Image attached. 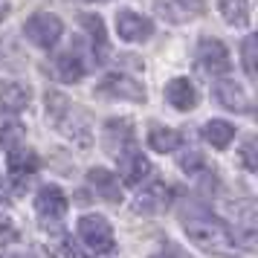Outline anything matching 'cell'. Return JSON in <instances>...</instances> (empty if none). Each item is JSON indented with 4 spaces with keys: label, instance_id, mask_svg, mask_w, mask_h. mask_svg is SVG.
Listing matches in <instances>:
<instances>
[{
    "label": "cell",
    "instance_id": "6da1fadb",
    "mask_svg": "<svg viewBox=\"0 0 258 258\" xmlns=\"http://www.w3.org/2000/svg\"><path fill=\"white\" fill-rule=\"evenodd\" d=\"M180 223L186 229L188 241L200 246L203 252L212 255H232L241 249V244L235 241L229 223L221 221L218 215H209L206 209H191L188 215H180Z\"/></svg>",
    "mask_w": 258,
    "mask_h": 258
},
{
    "label": "cell",
    "instance_id": "7a4b0ae2",
    "mask_svg": "<svg viewBox=\"0 0 258 258\" xmlns=\"http://www.w3.org/2000/svg\"><path fill=\"white\" fill-rule=\"evenodd\" d=\"M47 116L52 122V128L61 137H67L70 142H76L79 148H90L93 145V125L87 110L79 105H73L64 93L47 90Z\"/></svg>",
    "mask_w": 258,
    "mask_h": 258
},
{
    "label": "cell",
    "instance_id": "3957f363",
    "mask_svg": "<svg viewBox=\"0 0 258 258\" xmlns=\"http://www.w3.org/2000/svg\"><path fill=\"white\" fill-rule=\"evenodd\" d=\"M76 232H79V241H82L93 255H107V252L116 246L113 226H110L107 218H102V215H82Z\"/></svg>",
    "mask_w": 258,
    "mask_h": 258
},
{
    "label": "cell",
    "instance_id": "277c9868",
    "mask_svg": "<svg viewBox=\"0 0 258 258\" xmlns=\"http://www.w3.org/2000/svg\"><path fill=\"white\" fill-rule=\"evenodd\" d=\"M195 64L203 76L212 79H223L226 73L232 70V58H229V49L221 38H200L198 41V52H195Z\"/></svg>",
    "mask_w": 258,
    "mask_h": 258
},
{
    "label": "cell",
    "instance_id": "5b68a950",
    "mask_svg": "<svg viewBox=\"0 0 258 258\" xmlns=\"http://www.w3.org/2000/svg\"><path fill=\"white\" fill-rule=\"evenodd\" d=\"M93 93L102 96V99H119V102H134V105H142L145 102V87H142V82H137L128 73H105L96 82Z\"/></svg>",
    "mask_w": 258,
    "mask_h": 258
},
{
    "label": "cell",
    "instance_id": "8992f818",
    "mask_svg": "<svg viewBox=\"0 0 258 258\" xmlns=\"http://www.w3.org/2000/svg\"><path fill=\"white\" fill-rule=\"evenodd\" d=\"M24 35L41 49H55L64 35V21L52 12H35L24 21Z\"/></svg>",
    "mask_w": 258,
    "mask_h": 258
},
{
    "label": "cell",
    "instance_id": "52a82bcc",
    "mask_svg": "<svg viewBox=\"0 0 258 258\" xmlns=\"http://www.w3.org/2000/svg\"><path fill=\"white\" fill-rule=\"evenodd\" d=\"M67 195L64 188L55 186V183H47V186L38 188L35 195V212H38V221L41 226H55V223L67 215Z\"/></svg>",
    "mask_w": 258,
    "mask_h": 258
},
{
    "label": "cell",
    "instance_id": "ba28073f",
    "mask_svg": "<svg viewBox=\"0 0 258 258\" xmlns=\"http://www.w3.org/2000/svg\"><path fill=\"white\" fill-rule=\"evenodd\" d=\"M134 142H137V134H134L131 119L110 116L105 125H102V145H105V151L110 154V157L128 154L131 148H134Z\"/></svg>",
    "mask_w": 258,
    "mask_h": 258
},
{
    "label": "cell",
    "instance_id": "9c48e42d",
    "mask_svg": "<svg viewBox=\"0 0 258 258\" xmlns=\"http://www.w3.org/2000/svg\"><path fill=\"white\" fill-rule=\"evenodd\" d=\"M116 35L128 44H142L154 35V24L151 18H145L140 12H131V9H119L116 12Z\"/></svg>",
    "mask_w": 258,
    "mask_h": 258
},
{
    "label": "cell",
    "instance_id": "30bf717a",
    "mask_svg": "<svg viewBox=\"0 0 258 258\" xmlns=\"http://www.w3.org/2000/svg\"><path fill=\"white\" fill-rule=\"evenodd\" d=\"M87 73V61H84L82 41H73L55 61V79L64 84H79Z\"/></svg>",
    "mask_w": 258,
    "mask_h": 258
},
{
    "label": "cell",
    "instance_id": "8fae6325",
    "mask_svg": "<svg viewBox=\"0 0 258 258\" xmlns=\"http://www.w3.org/2000/svg\"><path fill=\"white\" fill-rule=\"evenodd\" d=\"M232 209V235L238 244L252 246L255 244V203L252 200H238V203H229Z\"/></svg>",
    "mask_w": 258,
    "mask_h": 258
},
{
    "label": "cell",
    "instance_id": "7c38bea8",
    "mask_svg": "<svg viewBox=\"0 0 258 258\" xmlns=\"http://www.w3.org/2000/svg\"><path fill=\"white\" fill-rule=\"evenodd\" d=\"M168 200H171V188L165 186L163 180H154L151 186H145L137 191V198H134V212L137 215H157V212H163L168 206Z\"/></svg>",
    "mask_w": 258,
    "mask_h": 258
},
{
    "label": "cell",
    "instance_id": "4fadbf2b",
    "mask_svg": "<svg viewBox=\"0 0 258 258\" xmlns=\"http://www.w3.org/2000/svg\"><path fill=\"white\" fill-rule=\"evenodd\" d=\"M154 9L168 24H186L203 12V0H154Z\"/></svg>",
    "mask_w": 258,
    "mask_h": 258
},
{
    "label": "cell",
    "instance_id": "5bb4252c",
    "mask_svg": "<svg viewBox=\"0 0 258 258\" xmlns=\"http://www.w3.org/2000/svg\"><path fill=\"white\" fill-rule=\"evenodd\" d=\"M212 96H215V102H218L221 107H226V110L249 113V96H246V90L238 82H232V79H221V82H215Z\"/></svg>",
    "mask_w": 258,
    "mask_h": 258
},
{
    "label": "cell",
    "instance_id": "9a60e30c",
    "mask_svg": "<svg viewBox=\"0 0 258 258\" xmlns=\"http://www.w3.org/2000/svg\"><path fill=\"white\" fill-rule=\"evenodd\" d=\"M165 102L174 107V110H180V113H188L200 102L198 87L188 82L186 76H177V79H171V82L165 84Z\"/></svg>",
    "mask_w": 258,
    "mask_h": 258
},
{
    "label": "cell",
    "instance_id": "2e32d148",
    "mask_svg": "<svg viewBox=\"0 0 258 258\" xmlns=\"http://www.w3.org/2000/svg\"><path fill=\"white\" fill-rule=\"evenodd\" d=\"M119 160V177H122V183L125 186H140L145 177L151 174V163H148V157L137 148H131L128 154H122L116 157Z\"/></svg>",
    "mask_w": 258,
    "mask_h": 258
},
{
    "label": "cell",
    "instance_id": "e0dca14e",
    "mask_svg": "<svg viewBox=\"0 0 258 258\" xmlns=\"http://www.w3.org/2000/svg\"><path fill=\"white\" fill-rule=\"evenodd\" d=\"M6 165H9V174L21 183L26 177H32L41 168V160H38V154L29 148V145H18V148H9L6 151Z\"/></svg>",
    "mask_w": 258,
    "mask_h": 258
},
{
    "label": "cell",
    "instance_id": "ac0fdd59",
    "mask_svg": "<svg viewBox=\"0 0 258 258\" xmlns=\"http://www.w3.org/2000/svg\"><path fill=\"white\" fill-rule=\"evenodd\" d=\"M79 24L84 26V32L90 38V52H93V61H102L107 58V32H105V21L99 18V15H90L84 12L79 15Z\"/></svg>",
    "mask_w": 258,
    "mask_h": 258
},
{
    "label": "cell",
    "instance_id": "d6986e66",
    "mask_svg": "<svg viewBox=\"0 0 258 258\" xmlns=\"http://www.w3.org/2000/svg\"><path fill=\"white\" fill-rule=\"evenodd\" d=\"M87 186H93V191L99 195L102 200L107 203H119L122 200V188H119V177L113 171H107V168H90L87 171Z\"/></svg>",
    "mask_w": 258,
    "mask_h": 258
},
{
    "label": "cell",
    "instance_id": "ffe728a7",
    "mask_svg": "<svg viewBox=\"0 0 258 258\" xmlns=\"http://www.w3.org/2000/svg\"><path fill=\"white\" fill-rule=\"evenodd\" d=\"M32 102V87L24 82H3L0 84V107L6 113H21Z\"/></svg>",
    "mask_w": 258,
    "mask_h": 258
},
{
    "label": "cell",
    "instance_id": "44dd1931",
    "mask_svg": "<svg viewBox=\"0 0 258 258\" xmlns=\"http://www.w3.org/2000/svg\"><path fill=\"white\" fill-rule=\"evenodd\" d=\"M200 137H203V142H209L212 148L226 151L229 142L235 140V125L226 122V119H209V122L203 125V131H200Z\"/></svg>",
    "mask_w": 258,
    "mask_h": 258
},
{
    "label": "cell",
    "instance_id": "7402d4cb",
    "mask_svg": "<svg viewBox=\"0 0 258 258\" xmlns=\"http://www.w3.org/2000/svg\"><path fill=\"white\" fill-rule=\"evenodd\" d=\"M145 142H148V148L157 154H171L177 151L180 145H183V134L174 128H163V125H154L151 131H148V137H145Z\"/></svg>",
    "mask_w": 258,
    "mask_h": 258
},
{
    "label": "cell",
    "instance_id": "603a6c76",
    "mask_svg": "<svg viewBox=\"0 0 258 258\" xmlns=\"http://www.w3.org/2000/svg\"><path fill=\"white\" fill-rule=\"evenodd\" d=\"M218 12H221V18L229 26H235V29L249 26V18H252L249 0H218Z\"/></svg>",
    "mask_w": 258,
    "mask_h": 258
},
{
    "label": "cell",
    "instance_id": "cb8c5ba5",
    "mask_svg": "<svg viewBox=\"0 0 258 258\" xmlns=\"http://www.w3.org/2000/svg\"><path fill=\"white\" fill-rule=\"evenodd\" d=\"M26 142V128L21 125V119L15 116H0V148L9 151Z\"/></svg>",
    "mask_w": 258,
    "mask_h": 258
},
{
    "label": "cell",
    "instance_id": "d4e9b609",
    "mask_svg": "<svg viewBox=\"0 0 258 258\" xmlns=\"http://www.w3.org/2000/svg\"><path fill=\"white\" fill-rule=\"evenodd\" d=\"M258 41L255 35H246L244 38V44H241V64H244V73H246V79H255V73H258V64H255V55H258Z\"/></svg>",
    "mask_w": 258,
    "mask_h": 258
},
{
    "label": "cell",
    "instance_id": "484cf974",
    "mask_svg": "<svg viewBox=\"0 0 258 258\" xmlns=\"http://www.w3.org/2000/svg\"><path fill=\"white\" fill-rule=\"evenodd\" d=\"M241 163L246 171H258V142L255 137H246V142L241 145Z\"/></svg>",
    "mask_w": 258,
    "mask_h": 258
},
{
    "label": "cell",
    "instance_id": "4316f807",
    "mask_svg": "<svg viewBox=\"0 0 258 258\" xmlns=\"http://www.w3.org/2000/svg\"><path fill=\"white\" fill-rule=\"evenodd\" d=\"M177 165H180L186 174H198V171H203V157H200L198 151H186V154H180Z\"/></svg>",
    "mask_w": 258,
    "mask_h": 258
},
{
    "label": "cell",
    "instance_id": "83f0119b",
    "mask_svg": "<svg viewBox=\"0 0 258 258\" xmlns=\"http://www.w3.org/2000/svg\"><path fill=\"white\" fill-rule=\"evenodd\" d=\"M151 258H188L180 246H163V249H157Z\"/></svg>",
    "mask_w": 258,
    "mask_h": 258
},
{
    "label": "cell",
    "instance_id": "f1b7e54d",
    "mask_svg": "<svg viewBox=\"0 0 258 258\" xmlns=\"http://www.w3.org/2000/svg\"><path fill=\"white\" fill-rule=\"evenodd\" d=\"M9 12H12V3H9V0H0V21H6Z\"/></svg>",
    "mask_w": 258,
    "mask_h": 258
},
{
    "label": "cell",
    "instance_id": "f546056e",
    "mask_svg": "<svg viewBox=\"0 0 258 258\" xmlns=\"http://www.w3.org/2000/svg\"><path fill=\"white\" fill-rule=\"evenodd\" d=\"M3 232H12V223L6 221V218H3V212H0V235Z\"/></svg>",
    "mask_w": 258,
    "mask_h": 258
},
{
    "label": "cell",
    "instance_id": "4dcf8cb0",
    "mask_svg": "<svg viewBox=\"0 0 258 258\" xmlns=\"http://www.w3.org/2000/svg\"><path fill=\"white\" fill-rule=\"evenodd\" d=\"M93 3H105V0H93Z\"/></svg>",
    "mask_w": 258,
    "mask_h": 258
}]
</instances>
